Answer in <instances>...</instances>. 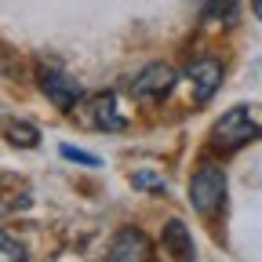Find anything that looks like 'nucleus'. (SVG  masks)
Segmentation results:
<instances>
[{"label":"nucleus","instance_id":"1","mask_svg":"<svg viewBox=\"0 0 262 262\" xmlns=\"http://www.w3.org/2000/svg\"><path fill=\"white\" fill-rule=\"evenodd\" d=\"M251 139H258V124L244 106L222 113L211 127V149H219V153H233V149L248 146Z\"/></svg>","mask_w":262,"mask_h":262},{"label":"nucleus","instance_id":"2","mask_svg":"<svg viewBox=\"0 0 262 262\" xmlns=\"http://www.w3.org/2000/svg\"><path fill=\"white\" fill-rule=\"evenodd\" d=\"M189 204L201 215H215L226 204V171L215 164H204L201 171H193L189 179Z\"/></svg>","mask_w":262,"mask_h":262},{"label":"nucleus","instance_id":"3","mask_svg":"<svg viewBox=\"0 0 262 262\" xmlns=\"http://www.w3.org/2000/svg\"><path fill=\"white\" fill-rule=\"evenodd\" d=\"M37 84H40V91L48 95V102H55V110H62V113L77 110V102L84 98L80 80H73L70 73H62V70H48V66H40Z\"/></svg>","mask_w":262,"mask_h":262},{"label":"nucleus","instance_id":"4","mask_svg":"<svg viewBox=\"0 0 262 262\" xmlns=\"http://www.w3.org/2000/svg\"><path fill=\"white\" fill-rule=\"evenodd\" d=\"M110 262H149L153 258V244L142 229H117L113 241H110V251H106Z\"/></svg>","mask_w":262,"mask_h":262},{"label":"nucleus","instance_id":"5","mask_svg":"<svg viewBox=\"0 0 262 262\" xmlns=\"http://www.w3.org/2000/svg\"><path fill=\"white\" fill-rule=\"evenodd\" d=\"M171 88H175V70L164 66V62L146 66V70L131 80V95H139V98H164Z\"/></svg>","mask_w":262,"mask_h":262},{"label":"nucleus","instance_id":"6","mask_svg":"<svg viewBox=\"0 0 262 262\" xmlns=\"http://www.w3.org/2000/svg\"><path fill=\"white\" fill-rule=\"evenodd\" d=\"M189 88L196 102H208V98L222 88V62L219 58H201L189 66Z\"/></svg>","mask_w":262,"mask_h":262},{"label":"nucleus","instance_id":"7","mask_svg":"<svg viewBox=\"0 0 262 262\" xmlns=\"http://www.w3.org/2000/svg\"><path fill=\"white\" fill-rule=\"evenodd\" d=\"M88 124H95L98 131H120L127 120L117 110V98L113 95H98V98L88 102Z\"/></svg>","mask_w":262,"mask_h":262},{"label":"nucleus","instance_id":"8","mask_svg":"<svg viewBox=\"0 0 262 262\" xmlns=\"http://www.w3.org/2000/svg\"><path fill=\"white\" fill-rule=\"evenodd\" d=\"M160 244L168 248L175 258H193L196 248H193V237H189V229L182 219H168L164 222V233H160Z\"/></svg>","mask_w":262,"mask_h":262},{"label":"nucleus","instance_id":"9","mask_svg":"<svg viewBox=\"0 0 262 262\" xmlns=\"http://www.w3.org/2000/svg\"><path fill=\"white\" fill-rule=\"evenodd\" d=\"M8 142L11 146H22V149H33L40 142V131L33 127V124H26V120H15V124H8Z\"/></svg>","mask_w":262,"mask_h":262},{"label":"nucleus","instance_id":"10","mask_svg":"<svg viewBox=\"0 0 262 262\" xmlns=\"http://www.w3.org/2000/svg\"><path fill=\"white\" fill-rule=\"evenodd\" d=\"M22 258H26V248L0 229V262H22Z\"/></svg>","mask_w":262,"mask_h":262},{"label":"nucleus","instance_id":"11","mask_svg":"<svg viewBox=\"0 0 262 262\" xmlns=\"http://www.w3.org/2000/svg\"><path fill=\"white\" fill-rule=\"evenodd\" d=\"M131 182H135L139 189H149V193H164V189H168V182H164L160 175H153V171H135Z\"/></svg>","mask_w":262,"mask_h":262},{"label":"nucleus","instance_id":"12","mask_svg":"<svg viewBox=\"0 0 262 262\" xmlns=\"http://www.w3.org/2000/svg\"><path fill=\"white\" fill-rule=\"evenodd\" d=\"M62 157L73 160V164H84V168H98V157L88 149H77V146H62Z\"/></svg>","mask_w":262,"mask_h":262},{"label":"nucleus","instance_id":"13","mask_svg":"<svg viewBox=\"0 0 262 262\" xmlns=\"http://www.w3.org/2000/svg\"><path fill=\"white\" fill-rule=\"evenodd\" d=\"M251 11H255V18L262 22V0H251Z\"/></svg>","mask_w":262,"mask_h":262}]
</instances>
